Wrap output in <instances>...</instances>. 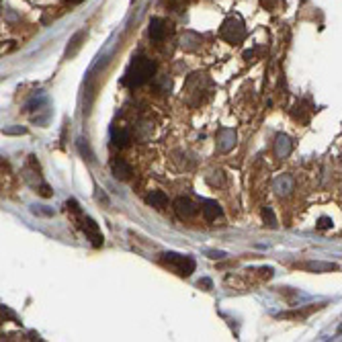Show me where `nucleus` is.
Instances as JSON below:
<instances>
[{
    "label": "nucleus",
    "mask_w": 342,
    "mask_h": 342,
    "mask_svg": "<svg viewBox=\"0 0 342 342\" xmlns=\"http://www.w3.org/2000/svg\"><path fill=\"white\" fill-rule=\"evenodd\" d=\"M209 256H211V258H224V252H209Z\"/></svg>",
    "instance_id": "15"
},
{
    "label": "nucleus",
    "mask_w": 342,
    "mask_h": 342,
    "mask_svg": "<svg viewBox=\"0 0 342 342\" xmlns=\"http://www.w3.org/2000/svg\"><path fill=\"white\" fill-rule=\"evenodd\" d=\"M219 35L224 37L228 43L238 45V43H242V41L246 39V27H244V23H242L240 19H236V16H230V19H226L224 25H221Z\"/></svg>",
    "instance_id": "4"
},
{
    "label": "nucleus",
    "mask_w": 342,
    "mask_h": 342,
    "mask_svg": "<svg viewBox=\"0 0 342 342\" xmlns=\"http://www.w3.org/2000/svg\"><path fill=\"white\" fill-rule=\"evenodd\" d=\"M262 217H264V221H266L270 228H277V219H275V215H272V209H270V207H266V209L262 211Z\"/></svg>",
    "instance_id": "13"
},
{
    "label": "nucleus",
    "mask_w": 342,
    "mask_h": 342,
    "mask_svg": "<svg viewBox=\"0 0 342 342\" xmlns=\"http://www.w3.org/2000/svg\"><path fill=\"white\" fill-rule=\"evenodd\" d=\"M66 209H68V213H70V217L74 219V224H76L84 234H86V238L92 242V246H94V248H100V246H102V234H100L98 226L94 224V219L82 213L78 201H76V199H70V201L66 203Z\"/></svg>",
    "instance_id": "2"
},
{
    "label": "nucleus",
    "mask_w": 342,
    "mask_h": 342,
    "mask_svg": "<svg viewBox=\"0 0 342 342\" xmlns=\"http://www.w3.org/2000/svg\"><path fill=\"white\" fill-rule=\"evenodd\" d=\"M111 168H113V174H115V178H119V180H127V178H129V174H131V166H129V164H127L123 158H117V160H113Z\"/></svg>",
    "instance_id": "8"
},
{
    "label": "nucleus",
    "mask_w": 342,
    "mask_h": 342,
    "mask_svg": "<svg viewBox=\"0 0 342 342\" xmlns=\"http://www.w3.org/2000/svg\"><path fill=\"white\" fill-rule=\"evenodd\" d=\"M170 31V25L164 19H152L150 21V37L154 41H162Z\"/></svg>",
    "instance_id": "5"
},
{
    "label": "nucleus",
    "mask_w": 342,
    "mask_h": 342,
    "mask_svg": "<svg viewBox=\"0 0 342 342\" xmlns=\"http://www.w3.org/2000/svg\"><path fill=\"white\" fill-rule=\"evenodd\" d=\"M316 228H318V230H328V228H332V219H330V217H320V221H318Z\"/></svg>",
    "instance_id": "14"
},
{
    "label": "nucleus",
    "mask_w": 342,
    "mask_h": 342,
    "mask_svg": "<svg viewBox=\"0 0 342 342\" xmlns=\"http://www.w3.org/2000/svg\"><path fill=\"white\" fill-rule=\"evenodd\" d=\"M146 203L152 205V207H156V209H164L166 205H168V197H166V193H162V191H152V193L146 197Z\"/></svg>",
    "instance_id": "10"
},
{
    "label": "nucleus",
    "mask_w": 342,
    "mask_h": 342,
    "mask_svg": "<svg viewBox=\"0 0 342 342\" xmlns=\"http://www.w3.org/2000/svg\"><path fill=\"white\" fill-rule=\"evenodd\" d=\"M160 264L166 266L168 270L176 272L178 277H189L195 270V260L191 258V256L176 254V252H164L160 256Z\"/></svg>",
    "instance_id": "3"
},
{
    "label": "nucleus",
    "mask_w": 342,
    "mask_h": 342,
    "mask_svg": "<svg viewBox=\"0 0 342 342\" xmlns=\"http://www.w3.org/2000/svg\"><path fill=\"white\" fill-rule=\"evenodd\" d=\"M66 2H70V4H80L82 0H66Z\"/></svg>",
    "instance_id": "16"
},
{
    "label": "nucleus",
    "mask_w": 342,
    "mask_h": 342,
    "mask_svg": "<svg viewBox=\"0 0 342 342\" xmlns=\"http://www.w3.org/2000/svg\"><path fill=\"white\" fill-rule=\"evenodd\" d=\"M289 152H291V142H289L287 135H279L277 138V154L281 158L289 156Z\"/></svg>",
    "instance_id": "12"
},
{
    "label": "nucleus",
    "mask_w": 342,
    "mask_h": 342,
    "mask_svg": "<svg viewBox=\"0 0 342 342\" xmlns=\"http://www.w3.org/2000/svg\"><path fill=\"white\" fill-rule=\"evenodd\" d=\"M174 209L180 217H193L197 213V207H195V203L191 199H186V197H178L174 201Z\"/></svg>",
    "instance_id": "6"
},
{
    "label": "nucleus",
    "mask_w": 342,
    "mask_h": 342,
    "mask_svg": "<svg viewBox=\"0 0 342 342\" xmlns=\"http://www.w3.org/2000/svg\"><path fill=\"white\" fill-rule=\"evenodd\" d=\"M234 144H236V133L232 131V129H221L219 131V150L221 152H228V150H232L234 148Z\"/></svg>",
    "instance_id": "9"
},
{
    "label": "nucleus",
    "mask_w": 342,
    "mask_h": 342,
    "mask_svg": "<svg viewBox=\"0 0 342 342\" xmlns=\"http://www.w3.org/2000/svg\"><path fill=\"white\" fill-rule=\"evenodd\" d=\"M156 74V64H154L150 58H133V62L129 64V68L125 70V76H123V84L129 88H135V86H144L146 82H150Z\"/></svg>",
    "instance_id": "1"
},
{
    "label": "nucleus",
    "mask_w": 342,
    "mask_h": 342,
    "mask_svg": "<svg viewBox=\"0 0 342 342\" xmlns=\"http://www.w3.org/2000/svg\"><path fill=\"white\" fill-rule=\"evenodd\" d=\"M201 213H203V217L207 219V221H213L217 215H221V207H219L217 201L205 199V201L201 203Z\"/></svg>",
    "instance_id": "7"
},
{
    "label": "nucleus",
    "mask_w": 342,
    "mask_h": 342,
    "mask_svg": "<svg viewBox=\"0 0 342 342\" xmlns=\"http://www.w3.org/2000/svg\"><path fill=\"white\" fill-rule=\"evenodd\" d=\"M129 142H131V133H129L127 129H119V131L115 129V131H113V144H115V146L127 148Z\"/></svg>",
    "instance_id": "11"
}]
</instances>
